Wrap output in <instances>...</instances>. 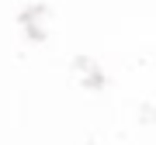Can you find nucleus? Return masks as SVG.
<instances>
[]
</instances>
